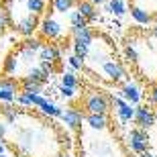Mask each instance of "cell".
<instances>
[{
	"instance_id": "obj_15",
	"label": "cell",
	"mask_w": 157,
	"mask_h": 157,
	"mask_svg": "<svg viewBox=\"0 0 157 157\" xmlns=\"http://www.w3.org/2000/svg\"><path fill=\"white\" fill-rule=\"evenodd\" d=\"M43 114H47V117H51V118H61V108H59L55 102H51V100H47V98H43V102H41L39 106H37Z\"/></svg>"
},
{
	"instance_id": "obj_3",
	"label": "cell",
	"mask_w": 157,
	"mask_h": 157,
	"mask_svg": "<svg viewBox=\"0 0 157 157\" xmlns=\"http://www.w3.org/2000/svg\"><path fill=\"white\" fill-rule=\"evenodd\" d=\"M110 106L114 108V112H117V117H118V121H121V122H131V121H135L137 106L128 104L122 96H114V94H112V96H110Z\"/></svg>"
},
{
	"instance_id": "obj_26",
	"label": "cell",
	"mask_w": 157,
	"mask_h": 157,
	"mask_svg": "<svg viewBox=\"0 0 157 157\" xmlns=\"http://www.w3.org/2000/svg\"><path fill=\"white\" fill-rule=\"evenodd\" d=\"M108 10H110L112 14L121 17V14H124V2H122V0H110V2H108Z\"/></svg>"
},
{
	"instance_id": "obj_1",
	"label": "cell",
	"mask_w": 157,
	"mask_h": 157,
	"mask_svg": "<svg viewBox=\"0 0 157 157\" xmlns=\"http://www.w3.org/2000/svg\"><path fill=\"white\" fill-rule=\"evenodd\" d=\"M110 96L102 92H88L84 96V110L86 114H108L110 110Z\"/></svg>"
},
{
	"instance_id": "obj_9",
	"label": "cell",
	"mask_w": 157,
	"mask_h": 157,
	"mask_svg": "<svg viewBox=\"0 0 157 157\" xmlns=\"http://www.w3.org/2000/svg\"><path fill=\"white\" fill-rule=\"evenodd\" d=\"M102 71H104V76L108 78L110 82H127V71H124V67H122L121 61H104L102 63Z\"/></svg>"
},
{
	"instance_id": "obj_8",
	"label": "cell",
	"mask_w": 157,
	"mask_h": 157,
	"mask_svg": "<svg viewBox=\"0 0 157 157\" xmlns=\"http://www.w3.org/2000/svg\"><path fill=\"white\" fill-rule=\"evenodd\" d=\"M84 112L78 110V108H65L63 112H61V121H63V124L70 131H76V133H80L82 128V122H84Z\"/></svg>"
},
{
	"instance_id": "obj_6",
	"label": "cell",
	"mask_w": 157,
	"mask_h": 157,
	"mask_svg": "<svg viewBox=\"0 0 157 157\" xmlns=\"http://www.w3.org/2000/svg\"><path fill=\"white\" fill-rule=\"evenodd\" d=\"M157 122V112L153 110L151 106H137V112H135V124L143 131H149Z\"/></svg>"
},
{
	"instance_id": "obj_12",
	"label": "cell",
	"mask_w": 157,
	"mask_h": 157,
	"mask_svg": "<svg viewBox=\"0 0 157 157\" xmlns=\"http://www.w3.org/2000/svg\"><path fill=\"white\" fill-rule=\"evenodd\" d=\"M84 121H86V124L92 131H106L108 124H110V117L108 114H86Z\"/></svg>"
},
{
	"instance_id": "obj_32",
	"label": "cell",
	"mask_w": 157,
	"mask_h": 157,
	"mask_svg": "<svg viewBox=\"0 0 157 157\" xmlns=\"http://www.w3.org/2000/svg\"><path fill=\"white\" fill-rule=\"evenodd\" d=\"M59 92H61L63 98H74V96H76V90H74V88H67V86H61Z\"/></svg>"
},
{
	"instance_id": "obj_21",
	"label": "cell",
	"mask_w": 157,
	"mask_h": 157,
	"mask_svg": "<svg viewBox=\"0 0 157 157\" xmlns=\"http://www.w3.org/2000/svg\"><path fill=\"white\" fill-rule=\"evenodd\" d=\"M47 8L45 0H27V10H29V14H35V17H39V14H43Z\"/></svg>"
},
{
	"instance_id": "obj_25",
	"label": "cell",
	"mask_w": 157,
	"mask_h": 157,
	"mask_svg": "<svg viewBox=\"0 0 157 157\" xmlns=\"http://www.w3.org/2000/svg\"><path fill=\"white\" fill-rule=\"evenodd\" d=\"M61 86H67V88H78V78L74 71H65L63 76H61Z\"/></svg>"
},
{
	"instance_id": "obj_17",
	"label": "cell",
	"mask_w": 157,
	"mask_h": 157,
	"mask_svg": "<svg viewBox=\"0 0 157 157\" xmlns=\"http://www.w3.org/2000/svg\"><path fill=\"white\" fill-rule=\"evenodd\" d=\"M131 17H133L139 25H149V23H153V14H149L147 10H143L141 6H131Z\"/></svg>"
},
{
	"instance_id": "obj_35",
	"label": "cell",
	"mask_w": 157,
	"mask_h": 157,
	"mask_svg": "<svg viewBox=\"0 0 157 157\" xmlns=\"http://www.w3.org/2000/svg\"><path fill=\"white\" fill-rule=\"evenodd\" d=\"M4 153H6V143L0 141V157H4Z\"/></svg>"
},
{
	"instance_id": "obj_16",
	"label": "cell",
	"mask_w": 157,
	"mask_h": 157,
	"mask_svg": "<svg viewBox=\"0 0 157 157\" xmlns=\"http://www.w3.org/2000/svg\"><path fill=\"white\" fill-rule=\"evenodd\" d=\"M18 53L17 51H12L8 57L4 59V65H2V71H4L6 76H12V74H17L18 71Z\"/></svg>"
},
{
	"instance_id": "obj_24",
	"label": "cell",
	"mask_w": 157,
	"mask_h": 157,
	"mask_svg": "<svg viewBox=\"0 0 157 157\" xmlns=\"http://www.w3.org/2000/svg\"><path fill=\"white\" fill-rule=\"evenodd\" d=\"M71 49H74V55L76 57H80V59H86L88 57V53H90V47L88 45H84V43H71Z\"/></svg>"
},
{
	"instance_id": "obj_28",
	"label": "cell",
	"mask_w": 157,
	"mask_h": 157,
	"mask_svg": "<svg viewBox=\"0 0 157 157\" xmlns=\"http://www.w3.org/2000/svg\"><path fill=\"white\" fill-rule=\"evenodd\" d=\"M124 57H127L128 61H133V63L139 59V53H137V49H135V43H131V45L124 47Z\"/></svg>"
},
{
	"instance_id": "obj_13",
	"label": "cell",
	"mask_w": 157,
	"mask_h": 157,
	"mask_svg": "<svg viewBox=\"0 0 157 157\" xmlns=\"http://www.w3.org/2000/svg\"><path fill=\"white\" fill-rule=\"evenodd\" d=\"M76 8H78V12H80L82 17L86 18L88 23H94V21H98V10H96V4L88 2V0H80Z\"/></svg>"
},
{
	"instance_id": "obj_31",
	"label": "cell",
	"mask_w": 157,
	"mask_h": 157,
	"mask_svg": "<svg viewBox=\"0 0 157 157\" xmlns=\"http://www.w3.org/2000/svg\"><path fill=\"white\" fill-rule=\"evenodd\" d=\"M39 67H41L43 71H45L47 76H51L53 71L57 70V67H55V63H45V61H39Z\"/></svg>"
},
{
	"instance_id": "obj_29",
	"label": "cell",
	"mask_w": 157,
	"mask_h": 157,
	"mask_svg": "<svg viewBox=\"0 0 157 157\" xmlns=\"http://www.w3.org/2000/svg\"><path fill=\"white\" fill-rule=\"evenodd\" d=\"M6 27H12V18L8 17V12H0V35H2V31L6 29Z\"/></svg>"
},
{
	"instance_id": "obj_20",
	"label": "cell",
	"mask_w": 157,
	"mask_h": 157,
	"mask_svg": "<svg viewBox=\"0 0 157 157\" xmlns=\"http://www.w3.org/2000/svg\"><path fill=\"white\" fill-rule=\"evenodd\" d=\"M80 0H51V8L53 12H70L74 6H78Z\"/></svg>"
},
{
	"instance_id": "obj_27",
	"label": "cell",
	"mask_w": 157,
	"mask_h": 157,
	"mask_svg": "<svg viewBox=\"0 0 157 157\" xmlns=\"http://www.w3.org/2000/svg\"><path fill=\"white\" fill-rule=\"evenodd\" d=\"M2 117H4L6 122H14L18 118V110L12 108V106H4V108H2Z\"/></svg>"
},
{
	"instance_id": "obj_5",
	"label": "cell",
	"mask_w": 157,
	"mask_h": 157,
	"mask_svg": "<svg viewBox=\"0 0 157 157\" xmlns=\"http://www.w3.org/2000/svg\"><path fill=\"white\" fill-rule=\"evenodd\" d=\"M39 25H41L39 17H35V14H27V17L18 18L17 23L12 25V29L17 31L18 35H23V37L29 39V37H33V33L39 29Z\"/></svg>"
},
{
	"instance_id": "obj_19",
	"label": "cell",
	"mask_w": 157,
	"mask_h": 157,
	"mask_svg": "<svg viewBox=\"0 0 157 157\" xmlns=\"http://www.w3.org/2000/svg\"><path fill=\"white\" fill-rule=\"evenodd\" d=\"M21 90H23L25 94H39L43 92V84H39V82H33L29 80V78H23L21 80Z\"/></svg>"
},
{
	"instance_id": "obj_22",
	"label": "cell",
	"mask_w": 157,
	"mask_h": 157,
	"mask_svg": "<svg viewBox=\"0 0 157 157\" xmlns=\"http://www.w3.org/2000/svg\"><path fill=\"white\" fill-rule=\"evenodd\" d=\"M18 88H21V82L12 80V78H0V90L17 94V90H18Z\"/></svg>"
},
{
	"instance_id": "obj_33",
	"label": "cell",
	"mask_w": 157,
	"mask_h": 157,
	"mask_svg": "<svg viewBox=\"0 0 157 157\" xmlns=\"http://www.w3.org/2000/svg\"><path fill=\"white\" fill-rule=\"evenodd\" d=\"M149 102L157 106V84H155V86L151 88V92H149Z\"/></svg>"
},
{
	"instance_id": "obj_18",
	"label": "cell",
	"mask_w": 157,
	"mask_h": 157,
	"mask_svg": "<svg viewBox=\"0 0 157 157\" xmlns=\"http://www.w3.org/2000/svg\"><path fill=\"white\" fill-rule=\"evenodd\" d=\"M25 78H29V80H33V82H39V84H47V82L51 80V76H47V74L41 70L39 65H35V67H29Z\"/></svg>"
},
{
	"instance_id": "obj_38",
	"label": "cell",
	"mask_w": 157,
	"mask_h": 157,
	"mask_svg": "<svg viewBox=\"0 0 157 157\" xmlns=\"http://www.w3.org/2000/svg\"><path fill=\"white\" fill-rule=\"evenodd\" d=\"M57 157H71V155H70V153H67V151H61V153H59Z\"/></svg>"
},
{
	"instance_id": "obj_39",
	"label": "cell",
	"mask_w": 157,
	"mask_h": 157,
	"mask_svg": "<svg viewBox=\"0 0 157 157\" xmlns=\"http://www.w3.org/2000/svg\"><path fill=\"white\" fill-rule=\"evenodd\" d=\"M151 35H153V37H157V25H155V27L151 29Z\"/></svg>"
},
{
	"instance_id": "obj_23",
	"label": "cell",
	"mask_w": 157,
	"mask_h": 157,
	"mask_svg": "<svg viewBox=\"0 0 157 157\" xmlns=\"http://www.w3.org/2000/svg\"><path fill=\"white\" fill-rule=\"evenodd\" d=\"M70 25H71V29H84V27H88V21L78 10H71L70 12Z\"/></svg>"
},
{
	"instance_id": "obj_14",
	"label": "cell",
	"mask_w": 157,
	"mask_h": 157,
	"mask_svg": "<svg viewBox=\"0 0 157 157\" xmlns=\"http://www.w3.org/2000/svg\"><path fill=\"white\" fill-rule=\"evenodd\" d=\"M71 37H74L76 43H84V45L90 47V43H92V39H94V31L90 29V27H84V29H71Z\"/></svg>"
},
{
	"instance_id": "obj_30",
	"label": "cell",
	"mask_w": 157,
	"mask_h": 157,
	"mask_svg": "<svg viewBox=\"0 0 157 157\" xmlns=\"http://www.w3.org/2000/svg\"><path fill=\"white\" fill-rule=\"evenodd\" d=\"M67 63H70L71 70H82V67H84V59L76 57V55H70V57H67Z\"/></svg>"
},
{
	"instance_id": "obj_41",
	"label": "cell",
	"mask_w": 157,
	"mask_h": 157,
	"mask_svg": "<svg viewBox=\"0 0 157 157\" xmlns=\"http://www.w3.org/2000/svg\"><path fill=\"white\" fill-rule=\"evenodd\" d=\"M0 12H2V6H0Z\"/></svg>"
},
{
	"instance_id": "obj_2",
	"label": "cell",
	"mask_w": 157,
	"mask_h": 157,
	"mask_svg": "<svg viewBox=\"0 0 157 157\" xmlns=\"http://www.w3.org/2000/svg\"><path fill=\"white\" fill-rule=\"evenodd\" d=\"M127 143L137 155H141V153L149 151V133L139 127H135L127 133Z\"/></svg>"
},
{
	"instance_id": "obj_36",
	"label": "cell",
	"mask_w": 157,
	"mask_h": 157,
	"mask_svg": "<svg viewBox=\"0 0 157 157\" xmlns=\"http://www.w3.org/2000/svg\"><path fill=\"white\" fill-rule=\"evenodd\" d=\"M139 157H157V155H153V153L151 151H145V153H141V155Z\"/></svg>"
},
{
	"instance_id": "obj_10",
	"label": "cell",
	"mask_w": 157,
	"mask_h": 157,
	"mask_svg": "<svg viewBox=\"0 0 157 157\" xmlns=\"http://www.w3.org/2000/svg\"><path fill=\"white\" fill-rule=\"evenodd\" d=\"M121 96L127 100L128 104H133V106H137V104L141 102V98H143V94H141L139 86H137L135 82H131V80H127L124 84H122V88H121Z\"/></svg>"
},
{
	"instance_id": "obj_40",
	"label": "cell",
	"mask_w": 157,
	"mask_h": 157,
	"mask_svg": "<svg viewBox=\"0 0 157 157\" xmlns=\"http://www.w3.org/2000/svg\"><path fill=\"white\" fill-rule=\"evenodd\" d=\"M14 2H18V0H14ZM25 2H27V0H25Z\"/></svg>"
},
{
	"instance_id": "obj_37",
	"label": "cell",
	"mask_w": 157,
	"mask_h": 157,
	"mask_svg": "<svg viewBox=\"0 0 157 157\" xmlns=\"http://www.w3.org/2000/svg\"><path fill=\"white\" fill-rule=\"evenodd\" d=\"M88 2H92V4H102V2H106V0H88Z\"/></svg>"
},
{
	"instance_id": "obj_4",
	"label": "cell",
	"mask_w": 157,
	"mask_h": 157,
	"mask_svg": "<svg viewBox=\"0 0 157 157\" xmlns=\"http://www.w3.org/2000/svg\"><path fill=\"white\" fill-rule=\"evenodd\" d=\"M41 47H43V43H41L39 39H33V37H29V39H25L23 43H18V57L23 59V61H33L35 57H39V51Z\"/></svg>"
},
{
	"instance_id": "obj_7",
	"label": "cell",
	"mask_w": 157,
	"mask_h": 157,
	"mask_svg": "<svg viewBox=\"0 0 157 157\" xmlns=\"http://www.w3.org/2000/svg\"><path fill=\"white\" fill-rule=\"evenodd\" d=\"M61 31H63V27H61V23H57L53 17H45L43 21H41L39 25V33L43 39H49V41H55L61 37Z\"/></svg>"
},
{
	"instance_id": "obj_11",
	"label": "cell",
	"mask_w": 157,
	"mask_h": 157,
	"mask_svg": "<svg viewBox=\"0 0 157 157\" xmlns=\"http://www.w3.org/2000/svg\"><path fill=\"white\" fill-rule=\"evenodd\" d=\"M61 59V49L57 45H51V43H43L39 51V61H45V63H57Z\"/></svg>"
},
{
	"instance_id": "obj_34",
	"label": "cell",
	"mask_w": 157,
	"mask_h": 157,
	"mask_svg": "<svg viewBox=\"0 0 157 157\" xmlns=\"http://www.w3.org/2000/svg\"><path fill=\"white\" fill-rule=\"evenodd\" d=\"M6 128H8V127H6V121H0V141L4 139V135H6Z\"/></svg>"
}]
</instances>
